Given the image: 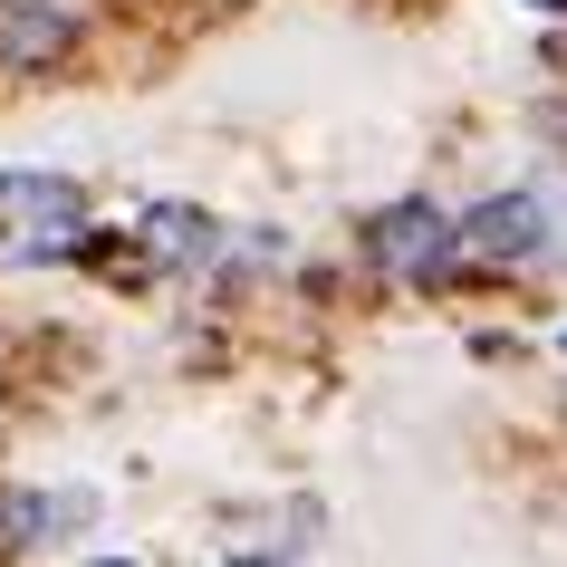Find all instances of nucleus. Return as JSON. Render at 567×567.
Here are the masks:
<instances>
[{
    "label": "nucleus",
    "mask_w": 567,
    "mask_h": 567,
    "mask_svg": "<svg viewBox=\"0 0 567 567\" xmlns=\"http://www.w3.org/2000/svg\"><path fill=\"white\" fill-rule=\"evenodd\" d=\"M365 260L385 269V279H443L452 260H462V231H452L433 203H394L365 221Z\"/></svg>",
    "instance_id": "nucleus-1"
},
{
    "label": "nucleus",
    "mask_w": 567,
    "mask_h": 567,
    "mask_svg": "<svg viewBox=\"0 0 567 567\" xmlns=\"http://www.w3.org/2000/svg\"><path fill=\"white\" fill-rule=\"evenodd\" d=\"M96 20H68L49 0H0V78H59L87 49Z\"/></svg>",
    "instance_id": "nucleus-2"
},
{
    "label": "nucleus",
    "mask_w": 567,
    "mask_h": 567,
    "mask_svg": "<svg viewBox=\"0 0 567 567\" xmlns=\"http://www.w3.org/2000/svg\"><path fill=\"white\" fill-rule=\"evenodd\" d=\"M452 231H462V260H538L548 250V203L538 193H501V203L462 212Z\"/></svg>",
    "instance_id": "nucleus-3"
},
{
    "label": "nucleus",
    "mask_w": 567,
    "mask_h": 567,
    "mask_svg": "<svg viewBox=\"0 0 567 567\" xmlns=\"http://www.w3.org/2000/svg\"><path fill=\"white\" fill-rule=\"evenodd\" d=\"M125 240H135V269H193L221 250V221L193 203H145L135 221H125Z\"/></svg>",
    "instance_id": "nucleus-4"
},
{
    "label": "nucleus",
    "mask_w": 567,
    "mask_h": 567,
    "mask_svg": "<svg viewBox=\"0 0 567 567\" xmlns=\"http://www.w3.org/2000/svg\"><path fill=\"white\" fill-rule=\"evenodd\" d=\"M96 519L87 491H20V501H0V538H20V548H49V538H78Z\"/></svg>",
    "instance_id": "nucleus-5"
},
{
    "label": "nucleus",
    "mask_w": 567,
    "mask_h": 567,
    "mask_svg": "<svg viewBox=\"0 0 567 567\" xmlns=\"http://www.w3.org/2000/svg\"><path fill=\"white\" fill-rule=\"evenodd\" d=\"M0 212H87V193H78V174H0Z\"/></svg>",
    "instance_id": "nucleus-6"
},
{
    "label": "nucleus",
    "mask_w": 567,
    "mask_h": 567,
    "mask_svg": "<svg viewBox=\"0 0 567 567\" xmlns=\"http://www.w3.org/2000/svg\"><path fill=\"white\" fill-rule=\"evenodd\" d=\"M529 10H538V20H567V0H529Z\"/></svg>",
    "instance_id": "nucleus-7"
},
{
    "label": "nucleus",
    "mask_w": 567,
    "mask_h": 567,
    "mask_svg": "<svg viewBox=\"0 0 567 567\" xmlns=\"http://www.w3.org/2000/svg\"><path fill=\"white\" fill-rule=\"evenodd\" d=\"M193 10H240V0H193Z\"/></svg>",
    "instance_id": "nucleus-8"
}]
</instances>
